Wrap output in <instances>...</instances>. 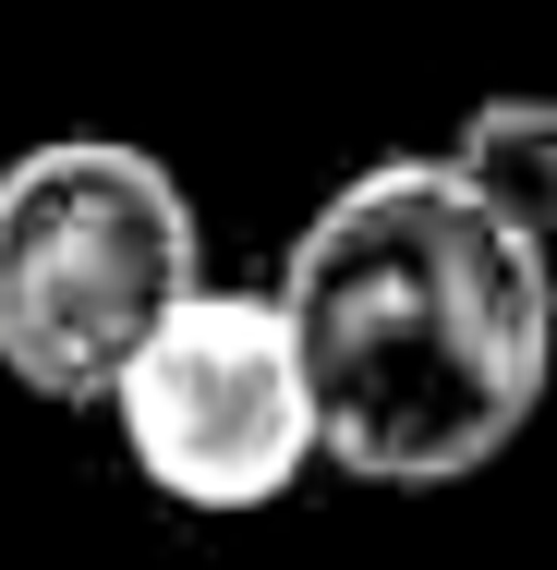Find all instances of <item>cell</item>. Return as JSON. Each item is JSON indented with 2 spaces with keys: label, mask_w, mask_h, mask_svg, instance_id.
Listing matches in <instances>:
<instances>
[{
  "label": "cell",
  "mask_w": 557,
  "mask_h": 570,
  "mask_svg": "<svg viewBox=\"0 0 557 570\" xmlns=\"http://www.w3.org/2000/svg\"><path fill=\"white\" fill-rule=\"evenodd\" d=\"M267 292L316 389V461L364 485H460L546 413L557 243L497 219L448 158L351 170Z\"/></svg>",
  "instance_id": "6da1fadb"
},
{
  "label": "cell",
  "mask_w": 557,
  "mask_h": 570,
  "mask_svg": "<svg viewBox=\"0 0 557 570\" xmlns=\"http://www.w3.org/2000/svg\"><path fill=\"white\" fill-rule=\"evenodd\" d=\"M207 279V219L170 158L121 134H37L0 158V376L98 413L121 352Z\"/></svg>",
  "instance_id": "7a4b0ae2"
},
{
  "label": "cell",
  "mask_w": 557,
  "mask_h": 570,
  "mask_svg": "<svg viewBox=\"0 0 557 570\" xmlns=\"http://www.w3.org/2000/svg\"><path fill=\"white\" fill-rule=\"evenodd\" d=\"M98 413H110L121 461L170 510H195V522L279 510L316 473V389H304V352H291L279 292L195 279L146 341L121 352Z\"/></svg>",
  "instance_id": "3957f363"
},
{
  "label": "cell",
  "mask_w": 557,
  "mask_h": 570,
  "mask_svg": "<svg viewBox=\"0 0 557 570\" xmlns=\"http://www.w3.org/2000/svg\"><path fill=\"white\" fill-rule=\"evenodd\" d=\"M448 170L497 207V219H521L534 243H557V98H521V86H497V98H473L460 134L437 146Z\"/></svg>",
  "instance_id": "277c9868"
}]
</instances>
